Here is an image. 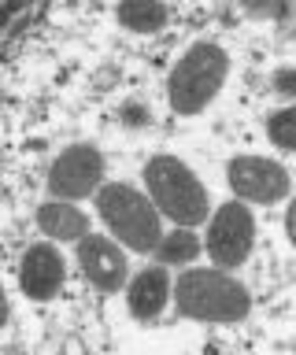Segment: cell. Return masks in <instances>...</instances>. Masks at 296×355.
<instances>
[{
    "mask_svg": "<svg viewBox=\"0 0 296 355\" xmlns=\"http://www.w3.org/2000/svg\"><path fill=\"white\" fill-rule=\"evenodd\" d=\"M226 182L237 200L252 204H278L289 196V171L267 155H234L226 163Z\"/></svg>",
    "mask_w": 296,
    "mask_h": 355,
    "instance_id": "52a82bcc",
    "label": "cell"
},
{
    "mask_svg": "<svg viewBox=\"0 0 296 355\" xmlns=\"http://www.w3.org/2000/svg\"><path fill=\"white\" fill-rule=\"evenodd\" d=\"M200 248H204V241L196 237L189 226H174V233H167V237L159 241L156 255H159L163 266H174V263L182 266V263H193L196 255H200Z\"/></svg>",
    "mask_w": 296,
    "mask_h": 355,
    "instance_id": "4fadbf2b",
    "label": "cell"
},
{
    "mask_svg": "<svg viewBox=\"0 0 296 355\" xmlns=\"http://www.w3.org/2000/svg\"><path fill=\"white\" fill-rule=\"evenodd\" d=\"M145 185L159 215H167L174 226H200L207 222V189L178 155H152L145 163Z\"/></svg>",
    "mask_w": 296,
    "mask_h": 355,
    "instance_id": "3957f363",
    "label": "cell"
},
{
    "mask_svg": "<svg viewBox=\"0 0 296 355\" xmlns=\"http://www.w3.org/2000/svg\"><path fill=\"white\" fill-rule=\"evenodd\" d=\"M171 300H174V285H171L167 266H145L126 288L130 315L137 322H156Z\"/></svg>",
    "mask_w": 296,
    "mask_h": 355,
    "instance_id": "30bf717a",
    "label": "cell"
},
{
    "mask_svg": "<svg viewBox=\"0 0 296 355\" xmlns=\"http://www.w3.org/2000/svg\"><path fill=\"white\" fill-rule=\"evenodd\" d=\"M78 266L82 274L89 277L96 288H104V293H119V288L126 285V255L123 248L112 241V237H101V233H85L78 241Z\"/></svg>",
    "mask_w": 296,
    "mask_h": 355,
    "instance_id": "9c48e42d",
    "label": "cell"
},
{
    "mask_svg": "<svg viewBox=\"0 0 296 355\" xmlns=\"http://www.w3.org/2000/svg\"><path fill=\"white\" fill-rule=\"evenodd\" d=\"M229 74V55L215 41H196L189 44L178 63L171 67L167 78V100L178 115H200V111L218 96Z\"/></svg>",
    "mask_w": 296,
    "mask_h": 355,
    "instance_id": "7a4b0ae2",
    "label": "cell"
},
{
    "mask_svg": "<svg viewBox=\"0 0 296 355\" xmlns=\"http://www.w3.org/2000/svg\"><path fill=\"white\" fill-rule=\"evenodd\" d=\"M37 226L52 241H74V244H78L85 233H93L89 218H85L78 207H71V200H45V204L37 207Z\"/></svg>",
    "mask_w": 296,
    "mask_h": 355,
    "instance_id": "8fae6325",
    "label": "cell"
},
{
    "mask_svg": "<svg viewBox=\"0 0 296 355\" xmlns=\"http://www.w3.org/2000/svg\"><path fill=\"white\" fill-rule=\"evenodd\" d=\"M207 255H211L215 266L223 270H234L252 255V244H256V222H252L248 207L241 200H229V204L215 207L211 222H207Z\"/></svg>",
    "mask_w": 296,
    "mask_h": 355,
    "instance_id": "5b68a950",
    "label": "cell"
},
{
    "mask_svg": "<svg viewBox=\"0 0 296 355\" xmlns=\"http://www.w3.org/2000/svg\"><path fill=\"white\" fill-rule=\"evenodd\" d=\"M274 82H278V89H281V93L296 96V71H278V78H274Z\"/></svg>",
    "mask_w": 296,
    "mask_h": 355,
    "instance_id": "9a60e30c",
    "label": "cell"
},
{
    "mask_svg": "<svg viewBox=\"0 0 296 355\" xmlns=\"http://www.w3.org/2000/svg\"><path fill=\"white\" fill-rule=\"evenodd\" d=\"M115 19L123 22L126 30H134V33H156V30L167 26L171 11L163 4H152V0H134V4H119Z\"/></svg>",
    "mask_w": 296,
    "mask_h": 355,
    "instance_id": "7c38bea8",
    "label": "cell"
},
{
    "mask_svg": "<svg viewBox=\"0 0 296 355\" xmlns=\"http://www.w3.org/2000/svg\"><path fill=\"white\" fill-rule=\"evenodd\" d=\"M174 304L193 322H215V326H234L245 322L252 311L248 288L223 266H196L174 282Z\"/></svg>",
    "mask_w": 296,
    "mask_h": 355,
    "instance_id": "6da1fadb",
    "label": "cell"
},
{
    "mask_svg": "<svg viewBox=\"0 0 296 355\" xmlns=\"http://www.w3.org/2000/svg\"><path fill=\"white\" fill-rule=\"evenodd\" d=\"M285 233H289V241H293V248H296V200H293L289 215H285Z\"/></svg>",
    "mask_w": 296,
    "mask_h": 355,
    "instance_id": "2e32d148",
    "label": "cell"
},
{
    "mask_svg": "<svg viewBox=\"0 0 296 355\" xmlns=\"http://www.w3.org/2000/svg\"><path fill=\"white\" fill-rule=\"evenodd\" d=\"M63 282H67V266H63V255L56 244H30L23 252V266H19V288H23V296L45 304V300L60 296Z\"/></svg>",
    "mask_w": 296,
    "mask_h": 355,
    "instance_id": "ba28073f",
    "label": "cell"
},
{
    "mask_svg": "<svg viewBox=\"0 0 296 355\" xmlns=\"http://www.w3.org/2000/svg\"><path fill=\"white\" fill-rule=\"evenodd\" d=\"M96 211H101L104 226L112 230V237H119V244H126L130 252H156L163 241L159 230V207L152 204V196L137 193L130 185H101L96 193Z\"/></svg>",
    "mask_w": 296,
    "mask_h": 355,
    "instance_id": "277c9868",
    "label": "cell"
},
{
    "mask_svg": "<svg viewBox=\"0 0 296 355\" xmlns=\"http://www.w3.org/2000/svg\"><path fill=\"white\" fill-rule=\"evenodd\" d=\"M104 178V155L96 144H71L56 155L49 171V196L52 200H85L89 193H101Z\"/></svg>",
    "mask_w": 296,
    "mask_h": 355,
    "instance_id": "8992f818",
    "label": "cell"
},
{
    "mask_svg": "<svg viewBox=\"0 0 296 355\" xmlns=\"http://www.w3.org/2000/svg\"><path fill=\"white\" fill-rule=\"evenodd\" d=\"M267 133H270V141L278 144V148L296 152V104L274 111V115L267 119Z\"/></svg>",
    "mask_w": 296,
    "mask_h": 355,
    "instance_id": "5bb4252c",
    "label": "cell"
}]
</instances>
